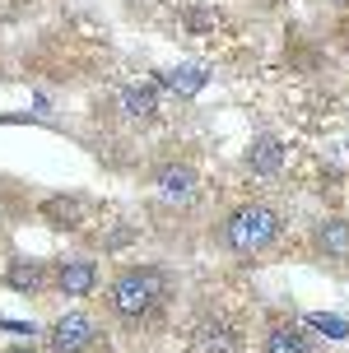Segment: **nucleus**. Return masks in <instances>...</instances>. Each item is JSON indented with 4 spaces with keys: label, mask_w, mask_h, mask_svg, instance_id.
Wrapping results in <instances>:
<instances>
[{
    "label": "nucleus",
    "mask_w": 349,
    "mask_h": 353,
    "mask_svg": "<svg viewBox=\"0 0 349 353\" xmlns=\"http://www.w3.org/2000/svg\"><path fill=\"white\" fill-rule=\"evenodd\" d=\"M168 298V274L158 265H126L117 279L107 283V312L122 321V325H144Z\"/></svg>",
    "instance_id": "1"
},
{
    "label": "nucleus",
    "mask_w": 349,
    "mask_h": 353,
    "mask_svg": "<svg viewBox=\"0 0 349 353\" xmlns=\"http://www.w3.org/2000/svg\"><path fill=\"white\" fill-rule=\"evenodd\" d=\"M279 223H284V219H279L275 205L252 200V205H238V210L224 219L219 242H224L233 256H256V251H265V247L279 237Z\"/></svg>",
    "instance_id": "2"
},
{
    "label": "nucleus",
    "mask_w": 349,
    "mask_h": 353,
    "mask_svg": "<svg viewBox=\"0 0 349 353\" xmlns=\"http://www.w3.org/2000/svg\"><path fill=\"white\" fill-rule=\"evenodd\" d=\"M47 344H52V353H98L103 325L88 316V312H66L61 321H52Z\"/></svg>",
    "instance_id": "3"
},
{
    "label": "nucleus",
    "mask_w": 349,
    "mask_h": 353,
    "mask_svg": "<svg viewBox=\"0 0 349 353\" xmlns=\"http://www.w3.org/2000/svg\"><path fill=\"white\" fill-rule=\"evenodd\" d=\"M187 353H243L238 325L219 312H200L191 321V335H187Z\"/></svg>",
    "instance_id": "4"
},
{
    "label": "nucleus",
    "mask_w": 349,
    "mask_h": 353,
    "mask_svg": "<svg viewBox=\"0 0 349 353\" xmlns=\"http://www.w3.org/2000/svg\"><path fill=\"white\" fill-rule=\"evenodd\" d=\"M247 172L252 176H261V181H275L279 172H284V163H289V149H284V140L279 135H256V140L247 144Z\"/></svg>",
    "instance_id": "5"
},
{
    "label": "nucleus",
    "mask_w": 349,
    "mask_h": 353,
    "mask_svg": "<svg viewBox=\"0 0 349 353\" xmlns=\"http://www.w3.org/2000/svg\"><path fill=\"white\" fill-rule=\"evenodd\" d=\"M52 288L66 298H88L98 293V265L93 261H61L52 270Z\"/></svg>",
    "instance_id": "6"
},
{
    "label": "nucleus",
    "mask_w": 349,
    "mask_h": 353,
    "mask_svg": "<svg viewBox=\"0 0 349 353\" xmlns=\"http://www.w3.org/2000/svg\"><path fill=\"white\" fill-rule=\"evenodd\" d=\"M312 251L331 265H349V219H321L312 228Z\"/></svg>",
    "instance_id": "7"
},
{
    "label": "nucleus",
    "mask_w": 349,
    "mask_h": 353,
    "mask_svg": "<svg viewBox=\"0 0 349 353\" xmlns=\"http://www.w3.org/2000/svg\"><path fill=\"white\" fill-rule=\"evenodd\" d=\"M5 288H15L23 298H37V293H47L52 288V270L42 261H28V256H15L10 270H5Z\"/></svg>",
    "instance_id": "8"
},
{
    "label": "nucleus",
    "mask_w": 349,
    "mask_h": 353,
    "mask_svg": "<svg viewBox=\"0 0 349 353\" xmlns=\"http://www.w3.org/2000/svg\"><path fill=\"white\" fill-rule=\"evenodd\" d=\"M154 186H158L163 200H173V205H191V195H196V168H191V163H158Z\"/></svg>",
    "instance_id": "9"
},
{
    "label": "nucleus",
    "mask_w": 349,
    "mask_h": 353,
    "mask_svg": "<svg viewBox=\"0 0 349 353\" xmlns=\"http://www.w3.org/2000/svg\"><path fill=\"white\" fill-rule=\"evenodd\" d=\"M261 353H312V335L303 330V321H275L261 339Z\"/></svg>",
    "instance_id": "10"
},
{
    "label": "nucleus",
    "mask_w": 349,
    "mask_h": 353,
    "mask_svg": "<svg viewBox=\"0 0 349 353\" xmlns=\"http://www.w3.org/2000/svg\"><path fill=\"white\" fill-rule=\"evenodd\" d=\"M122 112L131 117V121H149L158 112V79H140V84H126L122 93Z\"/></svg>",
    "instance_id": "11"
},
{
    "label": "nucleus",
    "mask_w": 349,
    "mask_h": 353,
    "mask_svg": "<svg viewBox=\"0 0 349 353\" xmlns=\"http://www.w3.org/2000/svg\"><path fill=\"white\" fill-rule=\"evenodd\" d=\"M158 84L173 88L177 98H196V93L209 84V70H205V65H177V70H158Z\"/></svg>",
    "instance_id": "12"
},
{
    "label": "nucleus",
    "mask_w": 349,
    "mask_h": 353,
    "mask_svg": "<svg viewBox=\"0 0 349 353\" xmlns=\"http://www.w3.org/2000/svg\"><path fill=\"white\" fill-rule=\"evenodd\" d=\"M42 214H47L52 228H79V200H75V195H56V200H47Z\"/></svg>",
    "instance_id": "13"
},
{
    "label": "nucleus",
    "mask_w": 349,
    "mask_h": 353,
    "mask_svg": "<svg viewBox=\"0 0 349 353\" xmlns=\"http://www.w3.org/2000/svg\"><path fill=\"white\" fill-rule=\"evenodd\" d=\"M182 23H187V33H214L219 10L214 5H182Z\"/></svg>",
    "instance_id": "14"
},
{
    "label": "nucleus",
    "mask_w": 349,
    "mask_h": 353,
    "mask_svg": "<svg viewBox=\"0 0 349 353\" xmlns=\"http://www.w3.org/2000/svg\"><path fill=\"white\" fill-rule=\"evenodd\" d=\"M303 325H312L317 335H326V339H349L345 316H335V312H312V316L303 321Z\"/></svg>",
    "instance_id": "15"
},
{
    "label": "nucleus",
    "mask_w": 349,
    "mask_h": 353,
    "mask_svg": "<svg viewBox=\"0 0 349 353\" xmlns=\"http://www.w3.org/2000/svg\"><path fill=\"white\" fill-rule=\"evenodd\" d=\"M5 353H42V349H33V344H10Z\"/></svg>",
    "instance_id": "16"
},
{
    "label": "nucleus",
    "mask_w": 349,
    "mask_h": 353,
    "mask_svg": "<svg viewBox=\"0 0 349 353\" xmlns=\"http://www.w3.org/2000/svg\"><path fill=\"white\" fill-rule=\"evenodd\" d=\"M331 5H349V0H331Z\"/></svg>",
    "instance_id": "17"
}]
</instances>
